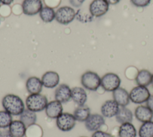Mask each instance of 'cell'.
Segmentation results:
<instances>
[{
	"instance_id": "41",
	"label": "cell",
	"mask_w": 153,
	"mask_h": 137,
	"mask_svg": "<svg viewBox=\"0 0 153 137\" xmlns=\"http://www.w3.org/2000/svg\"><path fill=\"white\" fill-rule=\"evenodd\" d=\"M0 23H1V21H0Z\"/></svg>"
},
{
	"instance_id": "40",
	"label": "cell",
	"mask_w": 153,
	"mask_h": 137,
	"mask_svg": "<svg viewBox=\"0 0 153 137\" xmlns=\"http://www.w3.org/2000/svg\"><path fill=\"white\" fill-rule=\"evenodd\" d=\"M81 137H86V136H81Z\"/></svg>"
},
{
	"instance_id": "12",
	"label": "cell",
	"mask_w": 153,
	"mask_h": 137,
	"mask_svg": "<svg viewBox=\"0 0 153 137\" xmlns=\"http://www.w3.org/2000/svg\"><path fill=\"white\" fill-rule=\"evenodd\" d=\"M120 106L114 99L108 100L102 104L100 111L104 117L112 118L117 115Z\"/></svg>"
},
{
	"instance_id": "9",
	"label": "cell",
	"mask_w": 153,
	"mask_h": 137,
	"mask_svg": "<svg viewBox=\"0 0 153 137\" xmlns=\"http://www.w3.org/2000/svg\"><path fill=\"white\" fill-rule=\"evenodd\" d=\"M22 6L25 14L33 16L40 12L42 8V2L41 0H24Z\"/></svg>"
},
{
	"instance_id": "1",
	"label": "cell",
	"mask_w": 153,
	"mask_h": 137,
	"mask_svg": "<svg viewBox=\"0 0 153 137\" xmlns=\"http://www.w3.org/2000/svg\"><path fill=\"white\" fill-rule=\"evenodd\" d=\"M2 105L5 111L13 115H20L25 110V105L22 99L13 94L5 95L2 100Z\"/></svg>"
},
{
	"instance_id": "31",
	"label": "cell",
	"mask_w": 153,
	"mask_h": 137,
	"mask_svg": "<svg viewBox=\"0 0 153 137\" xmlns=\"http://www.w3.org/2000/svg\"><path fill=\"white\" fill-rule=\"evenodd\" d=\"M91 137H113V136L108 132L98 130L93 133Z\"/></svg>"
},
{
	"instance_id": "28",
	"label": "cell",
	"mask_w": 153,
	"mask_h": 137,
	"mask_svg": "<svg viewBox=\"0 0 153 137\" xmlns=\"http://www.w3.org/2000/svg\"><path fill=\"white\" fill-rule=\"evenodd\" d=\"M130 1L133 5L137 7H146L151 2V0H130Z\"/></svg>"
},
{
	"instance_id": "19",
	"label": "cell",
	"mask_w": 153,
	"mask_h": 137,
	"mask_svg": "<svg viewBox=\"0 0 153 137\" xmlns=\"http://www.w3.org/2000/svg\"><path fill=\"white\" fill-rule=\"evenodd\" d=\"M9 130L13 137H24L26 132V127L20 120H14L10 124Z\"/></svg>"
},
{
	"instance_id": "2",
	"label": "cell",
	"mask_w": 153,
	"mask_h": 137,
	"mask_svg": "<svg viewBox=\"0 0 153 137\" xmlns=\"http://www.w3.org/2000/svg\"><path fill=\"white\" fill-rule=\"evenodd\" d=\"M48 100L47 97L40 93L30 94L26 99L27 109L33 112H40L45 109Z\"/></svg>"
},
{
	"instance_id": "6",
	"label": "cell",
	"mask_w": 153,
	"mask_h": 137,
	"mask_svg": "<svg viewBox=\"0 0 153 137\" xmlns=\"http://www.w3.org/2000/svg\"><path fill=\"white\" fill-rule=\"evenodd\" d=\"M121 79L114 73H108L101 78V86L106 91H114L120 87Z\"/></svg>"
},
{
	"instance_id": "37",
	"label": "cell",
	"mask_w": 153,
	"mask_h": 137,
	"mask_svg": "<svg viewBox=\"0 0 153 137\" xmlns=\"http://www.w3.org/2000/svg\"><path fill=\"white\" fill-rule=\"evenodd\" d=\"M109 5H115L118 4L121 0H105Z\"/></svg>"
},
{
	"instance_id": "24",
	"label": "cell",
	"mask_w": 153,
	"mask_h": 137,
	"mask_svg": "<svg viewBox=\"0 0 153 137\" xmlns=\"http://www.w3.org/2000/svg\"><path fill=\"white\" fill-rule=\"evenodd\" d=\"M73 115L76 121L84 122L90 115V109L88 107L85 106L84 105L79 106L75 109Z\"/></svg>"
},
{
	"instance_id": "25",
	"label": "cell",
	"mask_w": 153,
	"mask_h": 137,
	"mask_svg": "<svg viewBox=\"0 0 153 137\" xmlns=\"http://www.w3.org/2000/svg\"><path fill=\"white\" fill-rule=\"evenodd\" d=\"M39 13L41 20L45 23L52 22L56 17V12L54 9L48 7H42Z\"/></svg>"
},
{
	"instance_id": "35",
	"label": "cell",
	"mask_w": 153,
	"mask_h": 137,
	"mask_svg": "<svg viewBox=\"0 0 153 137\" xmlns=\"http://www.w3.org/2000/svg\"><path fill=\"white\" fill-rule=\"evenodd\" d=\"M146 106L153 112V95H151L146 101Z\"/></svg>"
},
{
	"instance_id": "29",
	"label": "cell",
	"mask_w": 153,
	"mask_h": 137,
	"mask_svg": "<svg viewBox=\"0 0 153 137\" xmlns=\"http://www.w3.org/2000/svg\"><path fill=\"white\" fill-rule=\"evenodd\" d=\"M61 1L62 0H44V2L46 7L54 9L59 7L61 3Z\"/></svg>"
},
{
	"instance_id": "18",
	"label": "cell",
	"mask_w": 153,
	"mask_h": 137,
	"mask_svg": "<svg viewBox=\"0 0 153 137\" xmlns=\"http://www.w3.org/2000/svg\"><path fill=\"white\" fill-rule=\"evenodd\" d=\"M42 83L41 79L36 76L29 78L26 82V88L29 93L37 94L40 93L42 89Z\"/></svg>"
},
{
	"instance_id": "33",
	"label": "cell",
	"mask_w": 153,
	"mask_h": 137,
	"mask_svg": "<svg viewBox=\"0 0 153 137\" xmlns=\"http://www.w3.org/2000/svg\"><path fill=\"white\" fill-rule=\"evenodd\" d=\"M69 1L72 6L78 8L82 5L85 0H69Z\"/></svg>"
},
{
	"instance_id": "30",
	"label": "cell",
	"mask_w": 153,
	"mask_h": 137,
	"mask_svg": "<svg viewBox=\"0 0 153 137\" xmlns=\"http://www.w3.org/2000/svg\"><path fill=\"white\" fill-rule=\"evenodd\" d=\"M11 11V8L7 5H3L0 7V14L2 16L6 17L9 16Z\"/></svg>"
},
{
	"instance_id": "20",
	"label": "cell",
	"mask_w": 153,
	"mask_h": 137,
	"mask_svg": "<svg viewBox=\"0 0 153 137\" xmlns=\"http://www.w3.org/2000/svg\"><path fill=\"white\" fill-rule=\"evenodd\" d=\"M133 117L132 112L126 106H121L115 115L117 121L121 124L125 123H131L133 120Z\"/></svg>"
},
{
	"instance_id": "14",
	"label": "cell",
	"mask_w": 153,
	"mask_h": 137,
	"mask_svg": "<svg viewBox=\"0 0 153 137\" xmlns=\"http://www.w3.org/2000/svg\"><path fill=\"white\" fill-rule=\"evenodd\" d=\"M45 109L47 116L52 119L57 118L63 113L62 105L57 100H53L48 103Z\"/></svg>"
},
{
	"instance_id": "39",
	"label": "cell",
	"mask_w": 153,
	"mask_h": 137,
	"mask_svg": "<svg viewBox=\"0 0 153 137\" xmlns=\"http://www.w3.org/2000/svg\"><path fill=\"white\" fill-rule=\"evenodd\" d=\"M0 7H1V2H0Z\"/></svg>"
},
{
	"instance_id": "4",
	"label": "cell",
	"mask_w": 153,
	"mask_h": 137,
	"mask_svg": "<svg viewBox=\"0 0 153 137\" xmlns=\"http://www.w3.org/2000/svg\"><path fill=\"white\" fill-rule=\"evenodd\" d=\"M76 17L74 9L69 6L60 7L56 11V20L62 25H68L71 23Z\"/></svg>"
},
{
	"instance_id": "36",
	"label": "cell",
	"mask_w": 153,
	"mask_h": 137,
	"mask_svg": "<svg viewBox=\"0 0 153 137\" xmlns=\"http://www.w3.org/2000/svg\"><path fill=\"white\" fill-rule=\"evenodd\" d=\"M14 0H0V2L3 4V5H10Z\"/></svg>"
},
{
	"instance_id": "8",
	"label": "cell",
	"mask_w": 153,
	"mask_h": 137,
	"mask_svg": "<svg viewBox=\"0 0 153 137\" xmlns=\"http://www.w3.org/2000/svg\"><path fill=\"white\" fill-rule=\"evenodd\" d=\"M109 5L105 0H93L89 5V11L93 16L100 17L108 12Z\"/></svg>"
},
{
	"instance_id": "27",
	"label": "cell",
	"mask_w": 153,
	"mask_h": 137,
	"mask_svg": "<svg viewBox=\"0 0 153 137\" xmlns=\"http://www.w3.org/2000/svg\"><path fill=\"white\" fill-rule=\"evenodd\" d=\"M13 121L11 115L6 111H0V128L6 129Z\"/></svg>"
},
{
	"instance_id": "21",
	"label": "cell",
	"mask_w": 153,
	"mask_h": 137,
	"mask_svg": "<svg viewBox=\"0 0 153 137\" xmlns=\"http://www.w3.org/2000/svg\"><path fill=\"white\" fill-rule=\"evenodd\" d=\"M136 129L131 123L121 124L119 127V137H136Z\"/></svg>"
},
{
	"instance_id": "32",
	"label": "cell",
	"mask_w": 153,
	"mask_h": 137,
	"mask_svg": "<svg viewBox=\"0 0 153 137\" xmlns=\"http://www.w3.org/2000/svg\"><path fill=\"white\" fill-rule=\"evenodd\" d=\"M12 12L14 14V13L16 12V11H17L16 15H19L20 14L21 12H23V9H22V6L19 4H15L14 5H13V7H12V10H11Z\"/></svg>"
},
{
	"instance_id": "38",
	"label": "cell",
	"mask_w": 153,
	"mask_h": 137,
	"mask_svg": "<svg viewBox=\"0 0 153 137\" xmlns=\"http://www.w3.org/2000/svg\"><path fill=\"white\" fill-rule=\"evenodd\" d=\"M151 84H152V87H153V74L152 75V79H151Z\"/></svg>"
},
{
	"instance_id": "11",
	"label": "cell",
	"mask_w": 153,
	"mask_h": 137,
	"mask_svg": "<svg viewBox=\"0 0 153 137\" xmlns=\"http://www.w3.org/2000/svg\"><path fill=\"white\" fill-rule=\"evenodd\" d=\"M54 97L56 100L61 103H66L71 99V89L67 84L59 85L55 90Z\"/></svg>"
},
{
	"instance_id": "15",
	"label": "cell",
	"mask_w": 153,
	"mask_h": 137,
	"mask_svg": "<svg viewBox=\"0 0 153 137\" xmlns=\"http://www.w3.org/2000/svg\"><path fill=\"white\" fill-rule=\"evenodd\" d=\"M112 96L114 100L120 106H126L130 101L128 91L120 87L112 91Z\"/></svg>"
},
{
	"instance_id": "16",
	"label": "cell",
	"mask_w": 153,
	"mask_h": 137,
	"mask_svg": "<svg viewBox=\"0 0 153 137\" xmlns=\"http://www.w3.org/2000/svg\"><path fill=\"white\" fill-rule=\"evenodd\" d=\"M134 116L138 121L145 123L151 121L153 118V112L147 106L140 105L136 108Z\"/></svg>"
},
{
	"instance_id": "5",
	"label": "cell",
	"mask_w": 153,
	"mask_h": 137,
	"mask_svg": "<svg viewBox=\"0 0 153 137\" xmlns=\"http://www.w3.org/2000/svg\"><path fill=\"white\" fill-rule=\"evenodd\" d=\"M150 92L146 87L137 85L130 92V100L135 104H142L146 102L150 97Z\"/></svg>"
},
{
	"instance_id": "7",
	"label": "cell",
	"mask_w": 153,
	"mask_h": 137,
	"mask_svg": "<svg viewBox=\"0 0 153 137\" xmlns=\"http://www.w3.org/2000/svg\"><path fill=\"white\" fill-rule=\"evenodd\" d=\"M76 120L73 114L68 112L62 113L56 118V125L59 130L69 132L75 126Z\"/></svg>"
},
{
	"instance_id": "34",
	"label": "cell",
	"mask_w": 153,
	"mask_h": 137,
	"mask_svg": "<svg viewBox=\"0 0 153 137\" xmlns=\"http://www.w3.org/2000/svg\"><path fill=\"white\" fill-rule=\"evenodd\" d=\"M0 137H13L9 130L4 129L0 130Z\"/></svg>"
},
{
	"instance_id": "13",
	"label": "cell",
	"mask_w": 153,
	"mask_h": 137,
	"mask_svg": "<svg viewBox=\"0 0 153 137\" xmlns=\"http://www.w3.org/2000/svg\"><path fill=\"white\" fill-rule=\"evenodd\" d=\"M41 81L45 88H53L59 84L60 76L56 72L48 71L42 75Z\"/></svg>"
},
{
	"instance_id": "22",
	"label": "cell",
	"mask_w": 153,
	"mask_h": 137,
	"mask_svg": "<svg viewBox=\"0 0 153 137\" xmlns=\"http://www.w3.org/2000/svg\"><path fill=\"white\" fill-rule=\"evenodd\" d=\"M151 73L146 69H142L138 72L136 76V82L137 85L146 87L151 84Z\"/></svg>"
},
{
	"instance_id": "3",
	"label": "cell",
	"mask_w": 153,
	"mask_h": 137,
	"mask_svg": "<svg viewBox=\"0 0 153 137\" xmlns=\"http://www.w3.org/2000/svg\"><path fill=\"white\" fill-rule=\"evenodd\" d=\"M82 85L90 91H96L101 86V78L97 73L92 71H87L81 78Z\"/></svg>"
},
{
	"instance_id": "17",
	"label": "cell",
	"mask_w": 153,
	"mask_h": 137,
	"mask_svg": "<svg viewBox=\"0 0 153 137\" xmlns=\"http://www.w3.org/2000/svg\"><path fill=\"white\" fill-rule=\"evenodd\" d=\"M71 99L79 106H84L87 100V94L84 88L75 87L71 89Z\"/></svg>"
},
{
	"instance_id": "10",
	"label": "cell",
	"mask_w": 153,
	"mask_h": 137,
	"mask_svg": "<svg viewBox=\"0 0 153 137\" xmlns=\"http://www.w3.org/2000/svg\"><path fill=\"white\" fill-rule=\"evenodd\" d=\"M104 124V117L99 114H90L85 121V126L86 129L91 132L98 130Z\"/></svg>"
},
{
	"instance_id": "23",
	"label": "cell",
	"mask_w": 153,
	"mask_h": 137,
	"mask_svg": "<svg viewBox=\"0 0 153 137\" xmlns=\"http://www.w3.org/2000/svg\"><path fill=\"white\" fill-rule=\"evenodd\" d=\"M20 120L22 121L26 127L34 124L36 121V115L35 112L25 109L20 115Z\"/></svg>"
},
{
	"instance_id": "26",
	"label": "cell",
	"mask_w": 153,
	"mask_h": 137,
	"mask_svg": "<svg viewBox=\"0 0 153 137\" xmlns=\"http://www.w3.org/2000/svg\"><path fill=\"white\" fill-rule=\"evenodd\" d=\"M139 137H153V121H149L141 125L139 130Z\"/></svg>"
}]
</instances>
